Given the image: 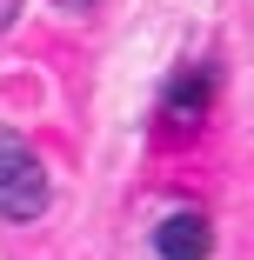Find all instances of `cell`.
Wrapping results in <instances>:
<instances>
[{
    "mask_svg": "<svg viewBox=\"0 0 254 260\" xmlns=\"http://www.w3.org/2000/svg\"><path fill=\"white\" fill-rule=\"evenodd\" d=\"M154 247H161V260H208L214 227H208V214H167L154 227Z\"/></svg>",
    "mask_w": 254,
    "mask_h": 260,
    "instance_id": "2",
    "label": "cell"
},
{
    "mask_svg": "<svg viewBox=\"0 0 254 260\" xmlns=\"http://www.w3.org/2000/svg\"><path fill=\"white\" fill-rule=\"evenodd\" d=\"M0 214L7 220H40L47 214V167L14 127H0Z\"/></svg>",
    "mask_w": 254,
    "mask_h": 260,
    "instance_id": "1",
    "label": "cell"
},
{
    "mask_svg": "<svg viewBox=\"0 0 254 260\" xmlns=\"http://www.w3.org/2000/svg\"><path fill=\"white\" fill-rule=\"evenodd\" d=\"M208 100H214V67H187V74L167 87V114H174V120H201Z\"/></svg>",
    "mask_w": 254,
    "mask_h": 260,
    "instance_id": "3",
    "label": "cell"
},
{
    "mask_svg": "<svg viewBox=\"0 0 254 260\" xmlns=\"http://www.w3.org/2000/svg\"><path fill=\"white\" fill-rule=\"evenodd\" d=\"M61 7H94V0H61Z\"/></svg>",
    "mask_w": 254,
    "mask_h": 260,
    "instance_id": "4",
    "label": "cell"
}]
</instances>
